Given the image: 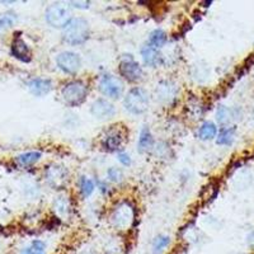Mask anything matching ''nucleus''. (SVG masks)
Wrapping results in <instances>:
<instances>
[{"label":"nucleus","mask_w":254,"mask_h":254,"mask_svg":"<svg viewBox=\"0 0 254 254\" xmlns=\"http://www.w3.org/2000/svg\"><path fill=\"white\" fill-rule=\"evenodd\" d=\"M90 27L84 18H71L63 28V38L71 46H79L85 44L89 38Z\"/></svg>","instance_id":"nucleus-1"},{"label":"nucleus","mask_w":254,"mask_h":254,"mask_svg":"<svg viewBox=\"0 0 254 254\" xmlns=\"http://www.w3.org/2000/svg\"><path fill=\"white\" fill-rule=\"evenodd\" d=\"M149 93L144 88H132L127 93L124 104L125 108L132 115H142L149 108Z\"/></svg>","instance_id":"nucleus-2"},{"label":"nucleus","mask_w":254,"mask_h":254,"mask_svg":"<svg viewBox=\"0 0 254 254\" xmlns=\"http://www.w3.org/2000/svg\"><path fill=\"white\" fill-rule=\"evenodd\" d=\"M64 102L70 106V107H76L80 106L88 95V87L83 81H71L67 83L61 90Z\"/></svg>","instance_id":"nucleus-3"},{"label":"nucleus","mask_w":254,"mask_h":254,"mask_svg":"<svg viewBox=\"0 0 254 254\" xmlns=\"http://www.w3.org/2000/svg\"><path fill=\"white\" fill-rule=\"evenodd\" d=\"M46 17V22L54 28H64L69 22L70 18V10L66 5H64L61 3L51 4L49 8L46 9L45 13Z\"/></svg>","instance_id":"nucleus-4"},{"label":"nucleus","mask_w":254,"mask_h":254,"mask_svg":"<svg viewBox=\"0 0 254 254\" xmlns=\"http://www.w3.org/2000/svg\"><path fill=\"white\" fill-rule=\"evenodd\" d=\"M119 71L122 78L126 79L127 81H131V83L141 80L142 75H144V71H142L140 64L131 55L122 59L119 65Z\"/></svg>","instance_id":"nucleus-5"},{"label":"nucleus","mask_w":254,"mask_h":254,"mask_svg":"<svg viewBox=\"0 0 254 254\" xmlns=\"http://www.w3.org/2000/svg\"><path fill=\"white\" fill-rule=\"evenodd\" d=\"M56 65L65 74L74 75V74H76L80 70L81 59L75 52L64 51L61 54H59L58 58H56Z\"/></svg>","instance_id":"nucleus-6"},{"label":"nucleus","mask_w":254,"mask_h":254,"mask_svg":"<svg viewBox=\"0 0 254 254\" xmlns=\"http://www.w3.org/2000/svg\"><path fill=\"white\" fill-rule=\"evenodd\" d=\"M99 90L102 92V94H104L108 98L117 99L122 95L124 85L119 78H116L111 74H104L99 80Z\"/></svg>","instance_id":"nucleus-7"},{"label":"nucleus","mask_w":254,"mask_h":254,"mask_svg":"<svg viewBox=\"0 0 254 254\" xmlns=\"http://www.w3.org/2000/svg\"><path fill=\"white\" fill-rule=\"evenodd\" d=\"M133 220V208L127 202L120 203L117 207L113 210L112 222L117 229H127L130 228Z\"/></svg>","instance_id":"nucleus-8"},{"label":"nucleus","mask_w":254,"mask_h":254,"mask_svg":"<svg viewBox=\"0 0 254 254\" xmlns=\"http://www.w3.org/2000/svg\"><path fill=\"white\" fill-rule=\"evenodd\" d=\"M46 181L50 186L54 188H63L69 181V172L66 168L61 167V165H51L46 169Z\"/></svg>","instance_id":"nucleus-9"},{"label":"nucleus","mask_w":254,"mask_h":254,"mask_svg":"<svg viewBox=\"0 0 254 254\" xmlns=\"http://www.w3.org/2000/svg\"><path fill=\"white\" fill-rule=\"evenodd\" d=\"M125 139H126L125 131L120 128V126H112V128L102 140V145L106 150L117 151L125 142Z\"/></svg>","instance_id":"nucleus-10"},{"label":"nucleus","mask_w":254,"mask_h":254,"mask_svg":"<svg viewBox=\"0 0 254 254\" xmlns=\"http://www.w3.org/2000/svg\"><path fill=\"white\" fill-rule=\"evenodd\" d=\"M90 113L98 120H107L113 117L116 113V108L107 99H97L90 107Z\"/></svg>","instance_id":"nucleus-11"},{"label":"nucleus","mask_w":254,"mask_h":254,"mask_svg":"<svg viewBox=\"0 0 254 254\" xmlns=\"http://www.w3.org/2000/svg\"><path fill=\"white\" fill-rule=\"evenodd\" d=\"M27 87H28V90L35 97H45V95L51 93L54 85H52L51 79L35 78L28 81Z\"/></svg>","instance_id":"nucleus-12"},{"label":"nucleus","mask_w":254,"mask_h":254,"mask_svg":"<svg viewBox=\"0 0 254 254\" xmlns=\"http://www.w3.org/2000/svg\"><path fill=\"white\" fill-rule=\"evenodd\" d=\"M12 55L22 63H29L32 59L31 50L28 45L23 41V38L17 37L12 44Z\"/></svg>","instance_id":"nucleus-13"},{"label":"nucleus","mask_w":254,"mask_h":254,"mask_svg":"<svg viewBox=\"0 0 254 254\" xmlns=\"http://www.w3.org/2000/svg\"><path fill=\"white\" fill-rule=\"evenodd\" d=\"M141 56L144 63L151 67L158 66V65H160L163 63V56L160 54V51H159V49H156V47L151 46L149 44H146L141 49Z\"/></svg>","instance_id":"nucleus-14"},{"label":"nucleus","mask_w":254,"mask_h":254,"mask_svg":"<svg viewBox=\"0 0 254 254\" xmlns=\"http://www.w3.org/2000/svg\"><path fill=\"white\" fill-rule=\"evenodd\" d=\"M155 93L159 101L171 102L172 99L176 98L177 87L173 83H171V81H160V83L156 85Z\"/></svg>","instance_id":"nucleus-15"},{"label":"nucleus","mask_w":254,"mask_h":254,"mask_svg":"<svg viewBox=\"0 0 254 254\" xmlns=\"http://www.w3.org/2000/svg\"><path fill=\"white\" fill-rule=\"evenodd\" d=\"M153 147H154L153 135H151L150 130L145 127V128H142L141 130V132H140L139 142H137V150H139L141 154H144V153H147V151H150Z\"/></svg>","instance_id":"nucleus-16"},{"label":"nucleus","mask_w":254,"mask_h":254,"mask_svg":"<svg viewBox=\"0 0 254 254\" xmlns=\"http://www.w3.org/2000/svg\"><path fill=\"white\" fill-rule=\"evenodd\" d=\"M41 151H27V153L19 154L15 156V162L19 164L20 167H31V165L36 164L41 159Z\"/></svg>","instance_id":"nucleus-17"},{"label":"nucleus","mask_w":254,"mask_h":254,"mask_svg":"<svg viewBox=\"0 0 254 254\" xmlns=\"http://www.w3.org/2000/svg\"><path fill=\"white\" fill-rule=\"evenodd\" d=\"M217 135V127L214 122H205V124L201 125V127L198 128V136L201 140H212L214 137H216Z\"/></svg>","instance_id":"nucleus-18"},{"label":"nucleus","mask_w":254,"mask_h":254,"mask_svg":"<svg viewBox=\"0 0 254 254\" xmlns=\"http://www.w3.org/2000/svg\"><path fill=\"white\" fill-rule=\"evenodd\" d=\"M235 132H237L235 127H224L217 135L216 142L219 145H231L234 142Z\"/></svg>","instance_id":"nucleus-19"},{"label":"nucleus","mask_w":254,"mask_h":254,"mask_svg":"<svg viewBox=\"0 0 254 254\" xmlns=\"http://www.w3.org/2000/svg\"><path fill=\"white\" fill-rule=\"evenodd\" d=\"M147 44L160 50L167 44V35H165V32L162 31V29H155V31H153L150 33V36H149Z\"/></svg>","instance_id":"nucleus-20"},{"label":"nucleus","mask_w":254,"mask_h":254,"mask_svg":"<svg viewBox=\"0 0 254 254\" xmlns=\"http://www.w3.org/2000/svg\"><path fill=\"white\" fill-rule=\"evenodd\" d=\"M20 254H46V244L41 240H33Z\"/></svg>","instance_id":"nucleus-21"},{"label":"nucleus","mask_w":254,"mask_h":254,"mask_svg":"<svg viewBox=\"0 0 254 254\" xmlns=\"http://www.w3.org/2000/svg\"><path fill=\"white\" fill-rule=\"evenodd\" d=\"M216 119L220 124L226 125L233 120V111L225 106H220L216 111Z\"/></svg>","instance_id":"nucleus-22"},{"label":"nucleus","mask_w":254,"mask_h":254,"mask_svg":"<svg viewBox=\"0 0 254 254\" xmlns=\"http://www.w3.org/2000/svg\"><path fill=\"white\" fill-rule=\"evenodd\" d=\"M171 243V238L167 235H160L153 243V254H160Z\"/></svg>","instance_id":"nucleus-23"},{"label":"nucleus","mask_w":254,"mask_h":254,"mask_svg":"<svg viewBox=\"0 0 254 254\" xmlns=\"http://www.w3.org/2000/svg\"><path fill=\"white\" fill-rule=\"evenodd\" d=\"M15 22H17V15H15V13L9 12L5 13V14H1L0 15V32L9 28V27H12Z\"/></svg>","instance_id":"nucleus-24"},{"label":"nucleus","mask_w":254,"mask_h":254,"mask_svg":"<svg viewBox=\"0 0 254 254\" xmlns=\"http://www.w3.org/2000/svg\"><path fill=\"white\" fill-rule=\"evenodd\" d=\"M93 190H94V183H93L92 179L83 177L80 179V192L84 198H88L93 193Z\"/></svg>","instance_id":"nucleus-25"},{"label":"nucleus","mask_w":254,"mask_h":254,"mask_svg":"<svg viewBox=\"0 0 254 254\" xmlns=\"http://www.w3.org/2000/svg\"><path fill=\"white\" fill-rule=\"evenodd\" d=\"M55 210L58 211L59 214H67L69 211V203L65 197H59L55 201Z\"/></svg>","instance_id":"nucleus-26"},{"label":"nucleus","mask_w":254,"mask_h":254,"mask_svg":"<svg viewBox=\"0 0 254 254\" xmlns=\"http://www.w3.org/2000/svg\"><path fill=\"white\" fill-rule=\"evenodd\" d=\"M107 177L112 182H121L122 178H124V173H122V171H120L119 168H110L107 171Z\"/></svg>","instance_id":"nucleus-27"},{"label":"nucleus","mask_w":254,"mask_h":254,"mask_svg":"<svg viewBox=\"0 0 254 254\" xmlns=\"http://www.w3.org/2000/svg\"><path fill=\"white\" fill-rule=\"evenodd\" d=\"M119 160H120V163H121V164L126 165V167H127V165L131 164L130 155H128V154H127V153H124V151L119 154Z\"/></svg>","instance_id":"nucleus-28"},{"label":"nucleus","mask_w":254,"mask_h":254,"mask_svg":"<svg viewBox=\"0 0 254 254\" xmlns=\"http://www.w3.org/2000/svg\"><path fill=\"white\" fill-rule=\"evenodd\" d=\"M70 4H72V6H75V8L79 9H87L89 8V1H71Z\"/></svg>","instance_id":"nucleus-29"}]
</instances>
